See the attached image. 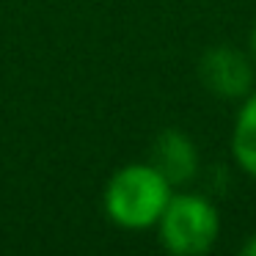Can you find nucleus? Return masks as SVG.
I'll return each instance as SVG.
<instances>
[{
	"label": "nucleus",
	"instance_id": "nucleus-1",
	"mask_svg": "<svg viewBox=\"0 0 256 256\" xmlns=\"http://www.w3.org/2000/svg\"><path fill=\"white\" fill-rule=\"evenodd\" d=\"M171 193L174 188L152 162H130L108 179L102 210L118 228L144 232L157 226Z\"/></svg>",
	"mask_w": 256,
	"mask_h": 256
},
{
	"label": "nucleus",
	"instance_id": "nucleus-3",
	"mask_svg": "<svg viewBox=\"0 0 256 256\" xmlns=\"http://www.w3.org/2000/svg\"><path fill=\"white\" fill-rule=\"evenodd\" d=\"M198 80L223 102H242L256 88V66L248 52L234 47H212L198 61Z\"/></svg>",
	"mask_w": 256,
	"mask_h": 256
},
{
	"label": "nucleus",
	"instance_id": "nucleus-6",
	"mask_svg": "<svg viewBox=\"0 0 256 256\" xmlns=\"http://www.w3.org/2000/svg\"><path fill=\"white\" fill-rule=\"evenodd\" d=\"M240 250H242V256H256V232L250 234L248 240H245L242 248H240Z\"/></svg>",
	"mask_w": 256,
	"mask_h": 256
},
{
	"label": "nucleus",
	"instance_id": "nucleus-5",
	"mask_svg": "<svg viewBox=\"0 0 256 256\" xmlns=\"http://www.w3.org/2000/svg\"><path fill=\"white\" fill-rule=\"evenodd\" d=\"M232 157L240 171L256 179V88L240 102L232 130Z\"/></svg>",
	"mask_w": 256,
	"mask_h": 256
},
{
	"label": "nucleus",
	"instance_id": "nucleus-2",
	"mask_svg": "<svg viewBox=\"0 0 256 256\" xmlns=\"http://www.w3.org/2000/svg\"><path fill=\"white\" fill-rule=\"evenodd\" d=\"M157 237L174 256L210 254L220 237L218 206L198 193H171L157 220Z\"/></svg>",
	"mask_w": 256,
	"mask_h": 256
},
{
	"label": "nucleus",
	"instance_id": "nucleus-7",
	"mask_svg": "<svg viewBox=\"0 0 256 256\" xmlns=\"http://www.w3.org/2000/svg\"><path fill=\"white\" fill-rule=\"evenodd\" d=\"M248 56H250V61H254V66H256V25L250 28V39H248Z\"/></svg>",
	"mask_w": 256,
	"mask_h": 256
},
{
	"label": "nucleus",
	"instance_id": "nucleus-4",
	"mask_svg": "<svg viewBox=\"0 0 256 256\" xmlns=\"http://www.w3.org/2000/svg\"><path fill=\"white\" fill-rule=\"evenodd\" d=\"M149 162L168 179L171 188H182L193 182L198 174V149L190 135H184L176 127H168L152 144Z\"/></svg>",
	"mask_w": 256,
	"mask_h": 256
}]
</instances>
